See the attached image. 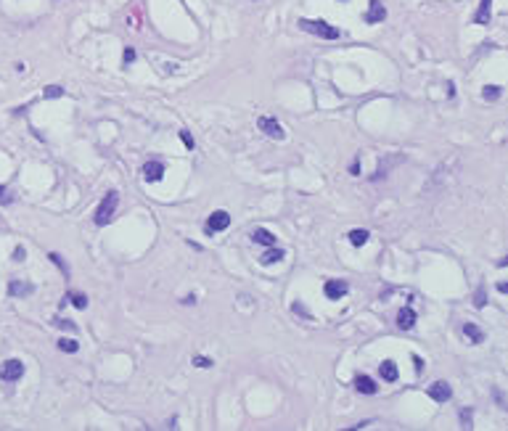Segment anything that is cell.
Masks as SVG:
<instances>
[{"instance_id":"6","label":"cell","mask_w":508,"mask_h":431,"mask_svg":"<svg viewBox=\"0 0 508 431\" xmlns=\"http://www.w3.org/2000/svg\"><path fill=\"white\" fill-rule=\"evenodd\" d=\"M387 19V8L381 0H368V14H365V24H381Z\"/></svg>"},{"instance_id":"34","label":"cell","mask_w":508,"mask_h":431,"mask_svg":"<svg viewBox=\"0 0 508 431\" xmlns=\"http://www.w3.org/2000/svg\"><path fill=\"white\" fill-rule=\"evenodd\" d=\"M3 193H6V188H3V185H0V196H3Z\"/></svg>"},{"instance_id":"22","label":"cell","mask_w":508,"mask_h":431,"mask_svg":"<svg viewBox=\"0 0 508 431\" xmlns=\"http://www.w3.org/2000/svg\"><path fill=\"white\" fill-rule=\"evenodd\" d=\"M64 96V88L61 85H48L43 90V98H61Z\"/></svg>"},{"instance_id":"4","label":"cell","mask_w":508,"mask_h":431,"mask_svg":"<svg viewBox=\"0 0 508 431\" xmlns=\"http://www.w3.org/2000/svg\"><path fill=\"white\" fill-rule=\"evenodd\" d=\"M21 376H24V363L21 360L11 357L0 365V381H19Z\"/></svg>"},{"instance_id":"3","label":"cell","mask_w":508,"mask_h":431,"mask_svg":"<svg viewBox=\"0 0 508 431\" xmlns=\"http://www.w3.org/2000/svg\"><path fill=\"white\" fill-rule=\"evenodd\" d=\"M257 127L268 135V138H273V141H286V130L281 127V122L278 119H273V116H260L257 119Z\"/></svg>"},{"instance_id":"18","label":"cell","mask_w":508,"mask_h":431,"mask_svg":"<svg viewBox=\"0 0 508 431\" xmlns=\"http://www.w3.org/2000/svg\"><path fill=\"white\" fill-rule=\"evenodd\" d=\"M463 333L471 339V344H482V341H484L482 328H479V325H474V323H463Z\"/></svg>"},{"instance_id":"33","label":"cell","mask_w":508,"mask_h":431,"mask_svg":"<svg viewBox=\"0 0 508 431\" xmlns=\"http://www.w3.org/2000/svg\"><path fill=\"white\" fill-rule=\"evenodd\" d=\"M350 175H360V159H355V161H352V167H350Z\"/></svg>"},{"instance_id":"28","label":"cell","mask_w":508,"mask_h":431,"mask_svg":"<svg viewBox=\"0 0 508 431\" xmlns=\"http://www.w3.org/2000/svg\"><path fill=\"white\" fill-rule=\"evenodd\" d=\"M193 365H196V368H212L215 363H212L209 357H201V355H199V357H193Z\"/></svg>"},{"instance_id":"11","label":"cell","mask_w":508,"mask_h":431,"mask_svg":"<svg viewBox=\"0 0 508 431\" xmlns=\"http://www.w3.org/2000/svg\"><path fill=\"white\" fill-rule=\"evenodd\" d=\"M8 294H11V296H16V299H21V296H32V294H34V286L27 283V281H16V278H14V281L8 283Z\"/></svg>"},{"instance_id":"23","label":"cell","mask_w":508,"mask_h":431,"mask_svg":"<svg viewBox=\"0 0 508 431\" xmlns=\"http://www.w3.org/2000/svg\"><path fill=\"white\" fill-rule=\"evenodd\" d=\"M48 260H51V262H53L56 267H59V270H61L64 275H69V267H66V262L61 260V254H56V251H51V254H48Z\"/></svg>"},{"instance_id":"31","label":"cell","mask_w":508,"mask_h":431,"mask_svg":"<svg viewBox=\"0 0 508 431\" xmlns=\"http://www.w3.org/2000/svg\"><path fill=\"white\" fill-rule=\"evenodd\" d=\"M460 421H463L466 428H471V410H460Z\"/></svg>"},{"instance_id":"21","label":"cell","mask_w":508,"mask_h":431,"mask_svg":"<svg viewBox=\"0 0 508 431\" xmlns=\"http://www.w3.org/2000/svg\"><path fill=\"white\" fill-rule=\"evenodd\" d=\"M59 349H61V352H66V355H74L77 349H79V341H74V339H61V341H59Z\"/></svg>"},{"instance_id":"7","label":"cell","mask_w":508,"mask_h":431,"mask_svg":"<svg viewBox=\"0 0 508 431\" xmlns=\"http://www.w3.org/2000/svg\"><path fill=\"white\" fill-rule=\"evenodd\" d=\"M161 178H164V164H161L159 159H151L143 164V180L146 183H159Z\"/></svg>"},{"instance_id":"14","label":"cell","mask_w":508,"mask_h":431,"mask_svg":"<svg viewBox=\"0 0 508 431\" xmlns=\"http://www.w3.org/2000/svg\"><path fill=\"white\" fill-rule=\"evenodd\" d=\"M251 241L254 243H262V246H275V236L265 228H254L251 230Z\"/></svg>"},{"instance_id":"10","label":"cell","mask_w":508,"mask_h":431,"mask_svg":"<svg viewBox=\"0 0 508 431\" xmlns=\"http://www.w3.org/2000/svg\"><path fill=\"white\" fill-rule=\"evenodd\" d=\"M378 376H381V381L395 383L397 376H400V370H397V363H395V360H384V363L378 365Z\"/></svg>"},{"instance_id":"13","label":"cell","mask_w":508,"mask_h":431,"mask_svg":"<svg viewBox=\"0 0 508 431\" xmlns=\"http://www.w3.org/2000/svg\"><path fill=\"white\" fill-rule=\"evenodd\" d=\"M355 389L360 392V394H368V397H371V394L378 392V383H376L371 376H357V378H355Z\"/></svg>"},{"instance_id":"12","label":"cell","mask_w":508,"mask_h":431,"mask_svg":"<svg viewBox=\"0 0 508 431\" xmlns=\"http://www.w3.org/2000/svg\"><path fill=\"white\" fill-rule=\"evenodd\" d=\"M490 19H492V0H482V3H479V11L474 14V24L487 27Z\"/></svg>"},{"instance_id":"20","label":"cell","mask_w":508,"mask_h":431,"mask_svg":"<svg viewBox=\"0 0 508 431\" xmlns=\"http://www.w3.org/2000/svg\"><path fill=\"white\" fill-rule=\"evenodd\" d=\"M500 93H503L500 85H487L482 96H484V101H498V98H500Z\"/></svg>"},{"instance_id":"24","label":"cell","mask_w":508,"mask_h":431,"mask_svg":"<svg viewBox=\"0 0 508 431\" xmlns=\"http://www.w3.org/2000/svg\"><path fill=\"white\" fill-rule=\"evenodd\" d=\"M484 305H487V294H484V286H479L474 294V307H484Z\"/></svg>"},{"instance_id":"2","label":"cell","mask_w":508,"mask_h":431,"mask_svg":"<svg viewBox=\"0 0 508 431\" xmlns=\"http://www.w3.org/2000/svg\"><path fill=\"white\" fill-rule=\"evenodd\" d=\"M117 204H119V193H117V191H109V193H106V199H103V201L98 204V209H96L93 223H96L98 228H103L106 223H111L114 212H117Z\"/></svg>"},{"instance_id":"27","label":"cell","mask_w":508,"mask_h":431,"mask_svg":"<svg viewBox=\"0 0 508 431\" xmlns=\"http://www.w3.org/2000/svg\"><path fill=\"white\" fill-rule=\"evenodd\" d=\"M180 141H183V146H186L188 151H193V138H191V133H186V130H180Z\"/></svg>"},{"instance_id":"29","label":"cell","mask_w":508,"mask_h":431,"mask_svg":"<svg viewBox=\"0 0 508 431\" xmlns=\"http://www.w3.org/2000/svg\"><path fill=\"white\" fill-rule=\"evenodd\" d=\"M122 61H124V66H130V64L135 61V51H133V48H124V53H122Z\"/></svg>"},{"instance_id":"5","label":"cell","mask_w":508,"mask_h":431,"mask_svg":"<svg viewBox=\"0 0 508 431\" xmlns=\"http://www.w3.org/2000/svg\"><path fill=\"white\" fill-rule=\"evenodd\" d=\"M228 225H230V214L228 212H223V209H217V212H212L209 214V220H206V233H220V230H228Z\"/></svg>"},{"instance_id":"16","label":"cell","mask_w":508,"mask_h":431,"mask_svg":"<svg viewBox=\"0 0 508 431\" xmlns=\"http://www.w3.org/2000/svg\"><path fill=\"white\" fill-rule=\"evenodd\" d=\"M283 257H286V251H283V249H273V246H270V249L260 257V265L268 267V265H273V262H281Z\"/></svg>"},{"instance_id":"8","label":"cell","mask_w":508,"mask_h":431,"mask_svg":"<svg viewBox=\"0 0 508 431\" xmlns=\"http://www.w3.org/2000/svg\"><path fill=\"white\" fill-rule=\"evenodd\" d=\"M347 291H350V286L344 281H326V286H323V294L331 301H339L342 296H347Z\"/></svg>"},{"instance_id":"9","label":"cell","mask_w":508,"mask_h":431,"mask_svg":"<svg viewBox=\"0 0 508 431\" xmlns=\"http://www.w3.org/2000/svg\"><path fill=\"white\" fill-rule=\"evenodd\" d=\"M429 397L434 402H447L450 397H453V389H450L447 381H434L432 386H429Z\"/></svg>"},{"instance_id":"1","label":"cell","mask_w":508,"mask_h":431,"mask_svg":"<svg viewBox=\"0 0 508 431\" xmlns=\"http://www.w3.org/2000/svg\"><path fill=\"white\" fill-rule=\"evenodd\" d=\"M297 24H299L302 32L315 34V37H323V40H339L342 37L339 27H333V24H328V21H323V19H299Z\"/></svg>"},{"instance_id":"19","label":"cell","mask_w":508,"mask_h":431,"mask_svg":"<svg viewBox=\"0 0 508 431\" xmlns=\"http://www.w3.org/2000/svg\"><path fill=\"white\" fill-rule=\"evenodd\" d=\"M66 299L72 301L77 310H88V305H90L88 296H85V294H79V291H69V296H66Z\"/></svg>"},{"instance_id":"17","label":"cell","mask_w":508,"mask_h":431,"mask_svg":"<svg viewBox=\"0 0 508 431\" xmlns=\"http://www.w3.org/2000/svg\"><path fill=\"white\" fill-rule=\"evenodd\" d=\"M368 238H371V233H368L365 228H355V230H350V243H352V246H365Z\"/></svg>"},{"instance_id":"30","label":"cell","mask_w":508,"mask_h":431,"mask_svg":"<svg viewBox=\"0 0 508 431\" xmlns=\"http://www.w3.org/2000/svg\"><path fill=\"white\" fill-rule=\"evenodd\" d=\"M14 260H16V262H24V260H27L24 246H16V249H14Z\"/></svg>"},{"instance_id":"26","label":"cell","mask_w":508,"mask_h":431,"mask_svg":"<svg viewBox=\"0 0 508 431\" xmlns=\"http://www.w3.org/2000/svg\"><path fill=\"white\" fill-rule=\"evenodd\" d=\"M53 325H59V328H66V331H77V325H74L72 320H66V318H56Z\"/></svg>"},{"instance_id":"15","label":"cell","mask_w":508,"mask_h":431,"mask_svg":"<svg viewBox=\"0 0 508 431\" xmlns=\"http://www.w3.org/2000/svg\"><path fill=\"white\" fill-rule=\"evenodd\" d=\"M413 325H415V312H413L410 307L400 310V315H397V328H402V331H410Z\"/></svg>"},{"instance_id":"32","label":"cell","mask_w":508,"mask_h":431,"mask_svg":"<svg viewBox=\"0 0 508 431\" xmlns=\"http://www.w3.org/2000/svg\"><path fill=\"white\" fill-rule=\"evenodd\" d=\"M413 368H415V373H421V370H424V360L418 355H413Z\"/></svg>"},{"instance_id":"25","label":"cell","mask_w":508,"mask_h":431,"mask_svg":"<svg viewBox=\"0 0 508 431\" xmlns=\"http://www.w3.org/2000/svg\"><path fill=\"white\" fill-rule=\"evenodd\" d=\"M291 310L297 312V315H302L305 320H313V315H310V312L305 310V305H302V301H294V305H291Z\"/></svg>"}]
</instances>
